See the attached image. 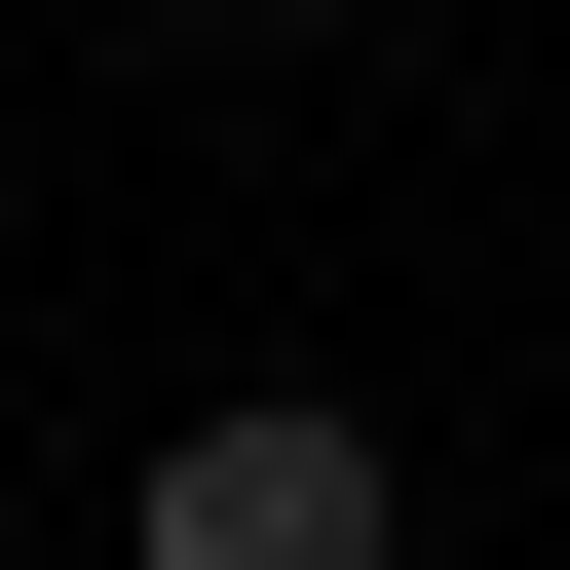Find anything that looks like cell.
Segmentation results:
<instances>
[{
	"label": "cell",
	"instance_id": "2",
	"mask_svg": "<svg viewBox=\"0 0 570 570\" xmlns=\"http://www.w3.org/2000/svg\"><path fill=\"white\" fill-rule=\"evenodd\" d=\"M266 39H343V0H266Z\"/></svg>",
	"mask_w": 570,
	"mask_h": 570
},
{
	"label": "cell",
	"instance_id": "1",
	"mask_svg": "<svg viewBox=\"0 0 570 570\" xmlns=\"http://www.w3.org/2000/svg\"><path fill=\"white\" fill-rule=\"evenodd\" d=\"M115 570H419V494H381V419H343V381H228V419H153Z\"/></svg>",
	"mask_w": 570,
	"mask_h": 570
}]
</instances>
